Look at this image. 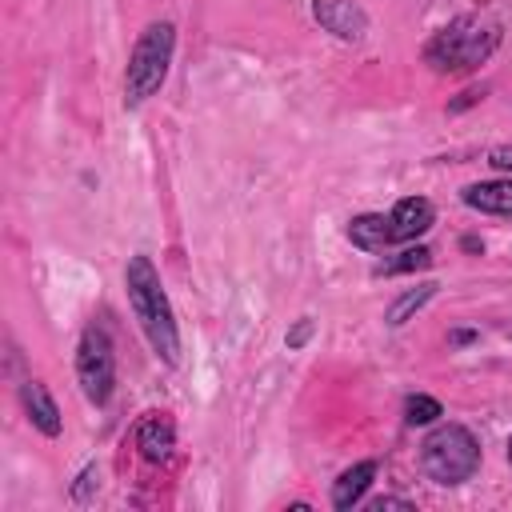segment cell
<instances>
[{
    "label": "cell",
    "mask_w": 512,
    "mask_h": 512,
    "mask_svg": "<svg viewBox=\"0 0 512 512\" xmlns=\"http://www.w3.org/2000/svg\"><path fill=\"white\" fill-rule=\"evenodd\" d=\"M172 48H176V24L172 20H156L140 32V40L132 44L128 56V72H124V104L136 108L144 104L168 76L172 64Z\"/></svg>",
    "instance_id": "3957f363"
},
{
    "label": "cell",
    "mask_w": 512,
    "mask_h": 512,
    "mask_svg": "<svg viewBox=\"0 0 512 512\" xmlns=\"http://www.w3.org/2000/svg\"><path fill=\"white\" fill-rule=\"evenodd\" d=\"M136 448L144 452V460H156V464L168 460L172 448H176V428H172V420L160 416V412L144 416L140 428H136Z\"/></svg>",
    "instance_id": "9c48e42d"
},
{
    "label": "cell",
    "mask_w": 512,
    "mask_h": 512,
    "mask_svg": "<svg viewBox=\"0 0 512 512\" xmlns=\"http://www.w3.org/2000/svg\"><path fill=\"white\" fill-rule=\"evenodd\" d=\"M500 24L496 20H484V16H456L452 24H444L428 48H424V60L436 68V72H472L480 68L496 48H500Z\"/></svg>",
    "instance_id": "7a4b0ae2"
},
{
    "label": "cell",
    "mask_w": 512,
    "mask_h": 512,
    "mask_svg": "<svg viewBox=\"0 0 512 512\" xmlns=\"http://www.w3.org/2000/svg\"><path fill=\"white\" fill-rule=\"evenodd\" d=\"M96 484H100V472H96V464H88V468L76 476V484H72V500H80V504H84V500L92 496V488H96Z\"/></svg>",
    "instance_id": "e0dca14e"
},
{
    "label": "cell",
    "mask_w": 512,
    "mask_h": 512,
    "mask_svg": "<svg viewBox=\"0 0 512 512\" xmlns=\"http://www.w3.org/2000/svg\"><path fill=\"white\" fill-rule=\"evenodd\" d=\"M476 100H480V92H464V96H460V100H452L448 108H452V112H460V108H468V104H476Z\"/></svg>",
    "instance_id": "ffe728a7"
},
{
    "label": "cell",
    "mask_w": 512,
    "mask_h": 512,
    "mask_svg": "<svg viewBox=\"0 0 512 512\" xmlns=\"http://www.w3.org/2000/svg\"><path fill=\"white\" fill-rule=\"evenodd\" d=\"M372 476H376V460H360V464H352L348 472H340V480L332 484V504H336V508L360 504V496L368 492Z\"/></svg>",
    "instance_id": "8fae6325"
},
{
    "label": "cell",
    "mask_w": 512,
    "mask_h": 512,
    "mask_svg": "<svg viewBox=\"0 0 512 512\" xmlns=\"http://www.w3.org/2000/svg\"><path fill=\"white\" fill-rule=\"evenodd\" d=\"M312 16L324 32H332L336 40H360L368 32V16L360 4L352 0H312Z\"/></svg>",
    "instance_id": "8992f818"
},
{
    "label": "cell",
    "mask_w": 512,
    "mask_h": 512,
    "mask_svg": "<svg viewBox=\"0 0 512 512\" xmlns=\"http://www.w3.org/2000/svg\"><path fill=\"white\" fill-rule=\"evenodd\" d=\"M432 220H436L432 200H424V196H404V200L388 212V236H392V244H408V240L424 236V232L432 228Z\"/></svg>",
    "instance_id": "52a82bcc"
},
{
    "label": "cell",
    "mask_w": 512,
    "mask_h": 512,
    "mask_svg": "<svg viewBox=\"0 0 512 512\" xmlns=\"http://www.w3.org/2000/svg\"><path fill=\"white\" fill-rule=\"evenodd\" d=\"M464 204L476 212H492V216H512V180H484V184H468Z\"/></svg>",
    "instance_id": "30bf717a"
},
{
    "label": "cell",
    "mask_w": 512,
    "mask_h": 512,
    "mask_svg": "<svg viewBox=\"0 0 512 512\" xmlns=\"http://www.w3.org/2000/svg\"><path fill=\"white\" fill-rule=\"evenodd\" d=\"M432 264V248H424V244H412V248H404L396 260H384V264H376V276H396V272H420V268H428Z\"/></svg>",
    "instance_id": "5bb4252c"
},
{
    "label": "cell",
    "mask_w": 512,
    "mask_h": 512,
    "mask_svg": "<svg viewBox=\"0 0 512 512\" xmlns=\"http://www.w3.org/2000/svg\"><path fill=\"white\" fill-rule=\"evenodd\" d=\"M436 288H440L436 280H424V284H416V288H408V292H400V296H396V300L388 304V312H384V320H388L392 328H400L404 320H412V316H416V312H420V308H424V304H428V300L436 296Z\"/></svg>",
    "instance_id": "4fadbf2b"
},
{
    "label": "cell",
    "mask_w": 512,
    "mask_h": 512,
    "mask_svg": "<svg viewBox=\"0 0 512 512\" xmlns=\"http://www.w3.org/2000/svg\"><path fill=\"white\" fill-rule=\"evenodd\" d=\"M468 340H476V332H452V344H468Z\"/></svg>",
    "instance_id": "44dd1931"
},
{
    "label": "cell",
    "mask_w": 512,
    "mask_h": 512,
    "mask_svg": "<svg viewBox=\"0 0 512 512\" xmlns=\"http://www.w3.org/2000/svg\"><path fill=\"white\" fill-rule=\"evenodd\" d=\"M508 460H512V436H508Z\"/></svg>",
    "instance_id": "7402d4cb"
},
{
    "label": "cell",
    "mask_w": 512,
    "mask_h": 512,
    "mask_svg": "<svg viewBox=\"0 0 512 512\" xmlns=\"http://www.w3.org/2000/svg\"><path fill=\"white\" fill-rule=\"evenodd\" d=\"M488 164L500 168V172H512V144H496V148L488 152Z\"/></svg>",
    "instance_id": "ac0fdd59"
},
{
    "label": "cell",
    "mask_w": 512,
    "mask_h": 512,
    "mask_svg": "<svg viewBox=\"0 0 512 512\" xmlns=\"http://www.w3.org/2000/svg\"><path fill=\"white\" fill-rule=\"evenodd\" d=\"M312 332H316V324H312L308 316H300V320H296V324L288 328V336H284V344H288V348L296 352V348H304V344L312 340Z\"/></svg>",
    "instance_id": "2e32d148"
},
{
    "label": "cell",
    "mask_w": 512,
    "mask_h": 512,
    "mask_svg": "<svg viewBox=\"0 0 512 512\" xmlns=\"http://www.w3.org/2000/svg\"><path fill=\"white\" fill-rule=\"evenodd\" d=\"M76 380H80V392L88 404H108L112 400V388H116V352H112V340L104 328L88 324L84 336H80V348H76Z\"/></svg>",
    "instance_id": "5b68a950"
},
{
    "label": "cell",
    "mask_w": 512,
    "mask_h": 512,
    "mask_svg": "<svg viewBox=\"0 0 512 512\" xmlns=\"http://www.w3.org/2000/svg\"><path fill=\"white\" fill-rule=\"evenodd\" d=\"M420 468L436 484H464L480 468V440L464 424H436L420 444Z\"/></svg>",
    "instance_id": "277c9868"
},
{
    "label": "cell",
    "mask_w": 512,
    "mask_h": 512,
    "mask_svg": "<svg viewBox=\"0 0 512 512\" xmlns=\"http://www.w3.org/2000/svg\"><path fill=\"white\" fill-rule=\"evenodd\" d=\"M20 404L28 412V420L44 432V436H60V408L52 400V392L40 380H24L20 384Z\"/></svg>",
    "instance_id": "ba28073f"
},
{
    "label": "cell",
    "mask_w": 512,
    "mask_h": 512,
    "mask_svg": "<svg viewBox=\"0 0 512 512\" xmlns=\"http://www.w3.org/2000/svg\"><path fill=\"white\" fill-rule=\"evenodd\" d=\"M436 416H444V408H440V400L436 396H424V392H416V396H408L404 400V420L416 428V424H432Z\"/></svg>",
    "instance_id": "9a60e30c"
},
{
    "label": "cell",
    "mask_w": 512,
    "mask_h": 512,
    "mask_svg": "<svg viewBox=\"0 0 512 512\" xmlns=\"http://www.w3.org/2000/svg\"><path fill=\"white\" fill-rule=\"evenodd\" d=\"M348 240H352L356 248H364V252L388 248V244H392V236H388V216H380V212L352 216V220H348Z\"/></svg>",
    "instance_id": "7c38bea8"
},
{
    "label": "cell",
    "mask_w": 512,
    "mask_h": 512,
    "mask_svg": "<svg viewBox=\"0 0 512 512\" xmlns=\"http://www.w3.org/2000/svg\"><path fill=\"white\" fill-rule=\"evenodd\" d=\"M384 508H412V500H400V496H380V500H372V512H384Z\"/></svg>",
    "instance_id": "d6986e66"
},
{
    "label": "cell",
    "mask_w": 512,
    "mask_h": 512,
    "mask_svg": "<svg viewBox=\"0 0 512 512\" xmlns=\"http://www.w3.org/2000/svg\"><path fill=\"white\" fill-rule=\"evenodd\" d=\"M124 288H128V304L152 344V352L164 360V364H176L180 360V332H176V316H172V304L164 296V284H160V272L152 268L148 256H132L128 260V272H124Z\"/></svg>",
    "instance_id": "6da1fadb"
}]
</instances>
